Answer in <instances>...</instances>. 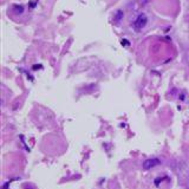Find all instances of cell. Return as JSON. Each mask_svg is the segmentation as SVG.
Listing matches in <instances>:
<instances>
[{
  "label": "cell",
  "instance_id": "1",
  "mask_svg": "<svg viewBox=\"0 0 189 189\" xmlns=\"http://www.w3.org/2000/svg\"><path fill=\"white\" fill-rule=\"evenodd\" d=\"M145 24H147V15H145V14H141V15H138V18H137V19L135 20V23H134L136 30H141V28H143V27L145 26Z\"/></svg>",
  "mask_w": 189,
  "mask_h": 189
},
{
  "label": "cell",
  "instance_id": "2",
  "mask_svg": "<svg viewBox=\"0 0 189 189\" xmlns=\"http://www.w3.org/2000/svg\"><path fill=\"white\" fill-rule=\"evenodd\" d=\"M161 163V161L159 159H150V160H147L143 162V168L144 169H151L154 167H156Z\"/></svg>",
  "mask_w": 189,
  "mask_h": 189
},
{
  "label": "cell",
  "instance_id": "3",
  "mask_svg": "<svg viewBox=\"0 0 189 189\" xmlns=\"http://www.w3.org/2000/svg\"><path fill=\"white\" fill-rule=\"evenodd\" d=\"M14 8H15V12L17 13H23V6H14Z\"/></svg>",
  "mask_w": 189,
  "mask_h": 189
},
{
  "label": "cell",
  "instance_id": "4",
  "mask_svg": "<svg viewBox=\"0 0 189 189\" xmlns=\"http://www.w3.org/2000/svg\"><path fill=\"white\" fill-rule=\"evenodd\" d=\"M122 44H124V45H127V46L129 45V43H128L127 40H122Z\"/></svg>",
  "mask_w": 189,
  "mask_h": 189
}]
</instances>
